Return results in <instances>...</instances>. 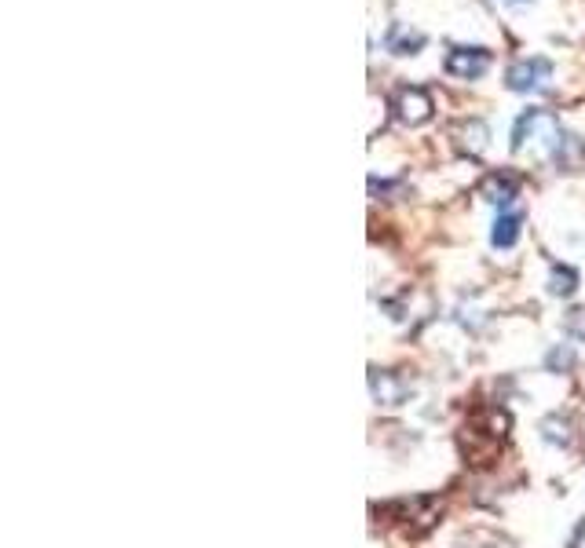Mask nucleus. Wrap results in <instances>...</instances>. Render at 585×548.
<instances>
[{"label": "nucleus", "instance_id": "39448f33", "mask_svg": "<svg viewBox=\"0 0 585 548\" xmlns=\"http://www.w3.org/2000/svg\"><path fill=\"white\" fill-rule=\"evenodd\" d=\"M490 70V52L487 48H450L447 55V74L461 77V81H476Z\"/></svg>", "mask_w": 585, "mask_h": 548}, {"label": "nucleus", "instance_id": "f03ea898", "mask_svg": "<svg viewBox=\"0 0 585 548\" xmlns=\"http://www.w3.org/2000/svg\"><path fill=\"white\" fill-rule=\"evenodd\" d=\"M553 81V63L542 59V55H527V59H516V63L505 70V85L512 92H542Z\"/></svg>", "mask_w": 585, "mask_h": 548}, {"label": "nucleus", "instance_id": "0eeeda50", "mask_svg": "<svg viewBox=\"0 0 585 548\" xmlns=\"http://www.w3.org/2000/svg\"><path fill=\"white\" fill-rule=\"evenodd\" d=\"M520 227H523V216H520V212H501L498 220H494L490 242L498 245V249H512V245L520 242Z\"/></svg>", "mask_w": 585, "mask_h": 548}, {"label": "nucleus", "instance_id": "9b49d317", "mask_svg": "<svg viewBox=\"0 0 585 548\" xmlns=\"http://www.w3.org/2000/svg\"><path fill=\"white\" fill-rule=\"evenodd\" d=\"M542 435H545V443H560V446L571 443L564 417H545V421H542Z\"/></svg>", "mask_w": 585, "mask_h": 548}, {"label": "nucleus", "instance_id": "f257e3e1", "mask_svg": "<svg viewBox=\"0 0 585 548\" xmlns=\"http://www.w3.org/2000/svg\"><path fill=\"white\" fill-rule=\"evenodd\" d=\"M564 139L567 132L556 125V117L549 110H527V114H520L516 128H512V150L516 154L527 150V154H538V158H549V161H556Z\"/></svg>", "mask_w": 585, "mask_h": 548}, {"label": "nucleus", "instance_id": "7ed1b4c3", "mask_svg": "<svg viewBox=\"0 0 585 548\" xmlns=\"http://www.w3.org/2000/svg\"><path fill=\"white\" fill-rule=\"evenodd\" d=\"M392 110H395V117H399L403 125L417 128V125H425L428 117H432V110H436V106H432V95H428L425 88L406 85V88H399V92H395Z\"/></svg>", "mask_w": 585, "mask_h": 548}, {"label": "nucleus", "instance_id": "6e6552de", "mask_svg": "<svg viewBox=\"0 0 585 548\" xmlns=\"http://www.w3.org/2000/svg\"><path fill=\"white\" fill-rule=\"evenodd\" d=\"M425 44V33L421 30H406V26H392L388 33V48L395 55H417V48Z\"/></svg>", "mask_w": 585, "mask_h": 548}, {"label": "nucleus", "instance_id": "9d476101", "mask_svg": "<svg viewBox=\"0 0 585 548\" xmlns=\"http://www.w3.org/2000/svg\"><path fill=\"white\" fill-rule=\"evenodd\" d=\"M578 289V271H571V267L556 264L553 267V278H549V293L553 296H571Z\"/></svg>", "mask_w": 585, "mask_h": 548}, {"label": "nucleus", "instance_id": "423d86ee", "mask_svg": "<svg viewBox=\"0 0 585 548\" xmlns=\"http://www.w3.org/2000/svg\"><path fill=\"white\" fill-rule=\"evenodd\" d=\"M483 198L494 201L498 209H509L512 201L520 198V183L512 180V176H505V172H498V176H487V183H483Z\"/></svg>", "mask_w": 585, "mask_h": 548}, {"label": "nucleus", "instance_id": "1a4fd4ad", "mask_svg": "<svg viewBox=\"0 0 585 548\" xmlns=\"http://www.w3.org/2000/svg\"><path fill=\"white\" fill-rule=\"evenodd\" d=\"M461 147L468 150V154H483L487 150V139H490V128L483 125V121H468L465 128H461Z\"/></svg>", "mask_w": 585, "mask_h": 548}, {"label": "nucleus", "instance_id": "20e7f679", "mask_svg": "<svg viewBox=\"0 0 585 548\" xmlns=\"http://www.w3.org/2000/svg\"><path fill=\"white\" fill-rule=\"evenodd\" d=\"M370 391L381 406H403L414 395V380L395 373V369H373L370 373Z\"/></svg>", "mask_w": 585, "mask_h": 548}]
</instances>
